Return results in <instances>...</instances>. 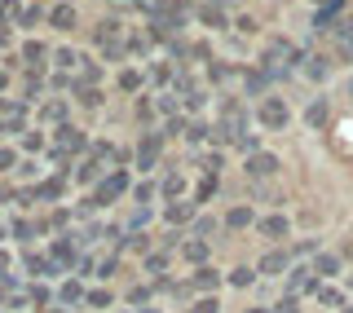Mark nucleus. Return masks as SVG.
<instances>
[{
    "label": "nucleus",
    "mask_w": 353,
    "mask_h": 313,
    "mask_svg": "<svg viewBox=\"0 0 353 313\" xmlns=\"http://www.w3.org/2000/svg\"><path fill=\"white\" fill-rule=\"evenodd\" d=\"M248 88H252V93H261V88H265V75L252 71V75H248Z\"/></svg>",
    "instance_id": "nucleus-47"
},
{
    "label": "nucleus",
    "mask_w": 353,
    "mask_h": 313,
    "mask_svg": "<svg viewBox=\"0 0 353 313\" xmlns=\"http://www.w3.org/2000/svg\"><path fill=\"white\" fill-rule=\"evenodd\" d=\"M22 119H27V115H14V119H0V137H14V132H27V128H22Z\"/></svg>",
    "instance_id": "nucleus-34"
},
{
    "label": "nucleus",
    "mask_w": 353,
    "mask_h": 313,
    "mask_svg": "<svg viewBox=\"0 0 353 313\" xmlns=\"http://www.w3.org/2000/svg\"><path fill=\"white\" fill-rule=\"evenodd\" d=\"M185 256H190V261H194V270H199V265H203V261H208V243H203V239H194V243H185Z\"/></svg>",
    "instance_id": "nucleus-31"
},
{
    "label": "nucleus",
    "mask_w": 353,
    "mask_h": 313,
    "mask_svg": "<svg viewBox=\"0 0 353 313\" xmlns=\"http://www.w3.org/2000/svg\"><path fill=\"white\" fill-rule=\"evenodd\" d=\"M0 199H5V190H0Z\"/></svg>",
    "instance_id": "nucleus-56"
},
{
    "label": "nucleus",
    "mask_w": 353,
    "mask_h": 313,
    "mask_svg": "<svg viewBox=\"0 0 353 313\" xmlns=\"http://www.w3.org/2000/svg\"><path fill=\"white\" fill-rule=\"evenodd\" d=\"M150 194H154V185L146 181V185H137V208H146L150 203Z\"/></svg>",
    "instance_id": "nucleus-44"
},
{
    "label": "nucleus",
    "mask_w": 353,
    "mask_h": 313,
    "mask_svg": "<svg viewBox=\"0 0 353 313\" xmlns=\"http://www.w3.org/2000/svg\"><path fill=\"white\" fill-rule=\"evenodd\" d=\"M208 132H212V128H208V124H190V132H185V137H190L194 146H199V141H208Z\"/></svg>",
    "instance_id": "nucleus-39"
},
{
    "label": "nucleus",
    "mask_w": 353,
    "mask_h": 313,
    "mask_svg": "<svg viewBox=\"0 0 353 313\" xmlns=\"http://www.w3.org/2000/svg\"><path fill=\"white\" fill-rule=\"evenodd\" d=\"M181 185H185V176L181 172H168L159 181V190H163V203H176V199H181Z\"/></svg>",
    "instance_id": "nucleus-22"
},
{
    "label": "nucleus",
    "mask_w": 353,
    "mask_h": 313,
    "mask_svg": "<svg viewBox=\"0 0 353 313\" xmlns=\"http://www.w3.org/2000/svg\"><path fill=\"white\" fill-rule=\"evenodd\" d=\"M194 14H199V22H203V27H216V31H221V27H225V14H221V9H216V5H199V9H194Z\"/></svg>",
    "instance_id": "nucleus-24"
},
{
    "label": "nucleus",
    "mask_w": 353,
    "mask_h": 313,
    "mask_svg": "<svg viewBox=\"0 0 353 313\" xmlns=\"http://www.w3.org/2000/svg\"><path fill=\"white\" fill-rule=\"evenodd\" d=\"M93 44H97V49H115V44H124V22H119V18H102V22H97V27H93Z\"/></svg>",
    "instance_id": "nucleus-3"
},
{
    "label": "nucleus",
    "mask_w": 353,
    "mask_h": 313,
    "mask_svg": "<svg viewBox=\"0 0 353 313\" xmlns=\"http://www.w3.org/2000/svg\"><path fill=\"white\" fill-rule=\"evenodd\" d=\"M279 313H301V309H296V296H287L283 305H279Z\"/></svg>",
    "instance_id": "nucleus-49"
},
{
    "label": "nucleus",
    "mask_w": 353,
    "mask_h": 313,
    "mask_svg": "<svg viewBox=\"0 0 353 313\" xmlns=\"http://www.w3.org/2000/svg\"><path fill=\"white\" fill-rule=\"evenodd\" d=\"M150 75H154L159 84H168V80H172V71H168V66H150Z\"/></svg>",
    "instance_id": "nucleus-48"
},
{
    "label": "nucleus",
    "mask_w": 353,
    "mask_h": 313,
    "mask_svg": "<svg viewBox=\"0 0 353 313\" xmlns=\"http://www.w3.org/2000/svg\"><path fill=\"white\" fill-rule=\"evenodd\" d=\"M22 265H27V274H36V278H58V261L53 256H40V252H27L22 256Z\"/></svg>",
    "instance_id": "nucleus-10"
},
{
    "label": "nucleus",
    "mask_w": 353,
    "mask_h": 313,
    "mask_svg": "<svg viewBox=\"0 0 353 313\" xmlns=\"http://www.w3.org/2000/svg\"><path fill=\"white\" fill-rule=\"evenodd\" d=\"M18 168V154L14 150H0V172H14Z\"/></svg>",
    "instance_id": "nucleus-41"
},
{
    "label": "nucleus",
    "mask_w": 353,
    "mask_h": 313,
    "mask_svg": "<svg viewBox=\"0 0 353 313\" xmlns=\"http://www.w3.org/2000/svg\"><path fill=\"white\" fill-rule=\"evenodd\" d=\"M314 274L318 278H336L340 274V256H318V261H314Z\"/></svg>",
    "instance_id": "nucleus-27"
},
{
    "label": "nucleus",
    "mask_w": 353,
    "mask_h": 313,
    "mask_svg": "<svg viewBox=\"0 0 353 313\" xmlns=\"http://www.w3.org/2000/svg\"><path fill=\"white\" fill-rule=\"evenodd\" d=\"M84 146H88V137H84V132L75 128V124H62V128H58V141L49 146V159H53V163H66L71 154H80Z\"/></svg>",
    "instance_id": "nucleus-2"
},
{
    "label": "nucleus",
    "mask_w": 353,
    "mask_h": 313,
    "mask_svg": "<svg viewBox=\"0 0 353 313\" xmlns=\"http://www.w3.org/2000/svg\"><path fill=\"white\" fill-rule=\"evenodd\" d=\"M340 14H345V0H327V5L314 14V27H318V31H327V27H331V22H336Z\"/></svg>",
    "instance_id": "nucleus-16"
},
{
    "label": "nucleus",
    "mask_w": 353,
    "mask_h": 313,
    "mask_svg": "<svg viewBox=\"0 0 353 313\" xmlns=\"http://www.w3.org/2000/svg\"><path fill=\"white\" fill-rule=\"evenodd\" d=\"M58 300H62V305H80V300H84L80 278H66V283H62V292H58Z\"/></svg>",
    "instance_id": "nucleus-23"
},
{
    "label": "nucleus",
    "mask_w": 353,
    "mask_h": 313,
    "mask_svg": "<svg viewBox=\"0 0 353 313\" xmlns=\"http://www.w3.org/2000/svg\"><path fill=\"white\" fill-rule=\"evenodd\" d=\"M5 88H9V71H0V93H5Z\"/></svg>",
    "instance_id": "nucleus-51"
},
{
    "label": "nucleus",
    "mask_w": 353,
    "mask_h": 313,
    "mask_svg": "<svg viewBox=\"0 0 353 313\" xmlns=\"http://www.w3.org/2000/svg\"><path fill=\"white\" fill-rule=\"evenodd\" d=\"M119 194H128V168H110L102 181L93 185V194H88V199H84V203L75 208V212L84 216V212H93V208H110Z\"/></svg>",
    "instance_id": "nucleus-1"
},
{
    "label": "nucleus",
    "mask_w": 353,
    "mask_h": 313,
    "mask_svg": "<svg viewBox=\"0 0 353 313\" xmlns=\"http://www.w3.org/2000/svg\"><path fill=\"white\" fill-rule=\"evenodd\" d=\"M75 22H80V14H75L71 0H58V5L49 9V27H58V31H75Z\"/></svg>",
    "instance_id": "nucleus-11"
},
{
    "label": "nucleus",
    "mask_w": 353,
    "mask_h": 313,
    "mask_svg": "<svg viewBox=\"0 0 353 313\" xmlns=\"http://www.w3.org/2000/svg\"><path fill=\"white\" fill-rule=\"evenodd\" d=\"M53 62H58V71L66 75V71H75V66H84V53H80V49H66V44H62V49H53Z\"/></svg>",
    "instance_id": "nucleus-18"
},
{
    "label": "nucleus",
    "mask_w": 353,
    "mask_h": 313,
    "mask_svg": "<svg viewBox=\"0 0 353 313\" xmlns=\"http://www.w3.org/2000/svg\"><path fill=\"white\" fill-rule=\"evenodd\" d=\"M9 234H14L18 243H31L40 234V225H31V221H14V225H9Z\"/></svg>",
    "instance_id": "nucleus-29"
},
{
    "label": "nucleus",
    "mask_w": 353,
    "mask_h": 313,
    "mask_svg": "<svg viewBox=\"0 0 353 313\" xmlns=\"http://www.w3.org/2000/svg\"><path fill=\"white\" fill-rule=\"evenodd\" d=\"M216 225H212V221H208V216H194V239H208V234H212Z\"/></svg>",
    "instance_id": "nucleus-38"
},
{
    "label": "nucleus",
    "mask_w": 353,
    "mask_h": 313,
    "mask_svg": "<svg viewBox=\"0 0 353 313\" xmlns=\"http://www.w3.org/2000/svg\"><path fill=\"white\" fill-rule=\"evenodd\" d=\"M349 93H353V84H349Z\"/></svg>",
    "instance_id": "nucleus-57"
},
{
    "label": "nucleus",
    "mask_w": 353,
    "mask_h": 313,
    "mask_svg": "<svg viewBox=\"0 0 353 313\" xmlns=\"http://www.w3.org/2000/svg\"><path fill=\"white\" fill-rule=\"evenodd\" d=\"M340 300H345V296H340L336 287H323V305H340Z\"/></svg>",
    "instance_id": "nucleus-46"
},
{
    "label": "nucleus",
    "mask_w": 353,
    "mask_h": 313,
    "mask_svg": "<svg viewBox=\"0 0 353 313\" xmlns=\"http://www.w3.org/2000/svg\"><path fill=\"white\" fill-rule=\"evenodd\" d=\"M137 313H159V309H137Z\"/></svg>",
    "instance_id": "nucleus-54"
},
{
    "label": "nucleus",
    "mask_w": 353,
    "mask_h": 313,
    "mask_svg": "<svg viewBox=\"0 0 353 313\" xmlns=\"http://www.w3.org/2000/svg\"><path fill=\"white\" fill-rule=\"evenodd\" d=\"M18 18H22V0H0V27L14 31Z\"/></svg>",
    "instance_id": "nucleus-19"
},
{
    "label": "nucleus",
    "mask_w": 353,
    "mask_h": 313,
    "mask_svg": "<svg viewBox=\"0 0 353 313\" xmlns=\"http://www.w3.org/2000/svg\"><path fill=\"white\" fill-rule=\"evenodd\" d=\"M327 115H331V102H327V97H314V102L305 106V124H309V128H323Z\"/></svg>",
    "instance_id": "nucleus-14"
},
{
    "label": "nucleus",
    "mask_w": 353,
    "mask_h": 313,
    "mask_svg": "<svg viewBox=\"0 0 353 313\" xmlns=\"http://www.w3.org/2000/svg\"><path fill=\"white\" fill-rule=\"evenodd\" d=\"M119 88H124V93H137V88H141V71H119Z\"/></svg>",
    "instance_id": "nucleus-33"
},
{
    "label": "nucleus",
    "mask_w": 353,
    "mask_h": 313,
    "mask_svg": "<svg viewBox=\"0 0 353 313\" xmlns=\"http://www.w3.org/2000/svg\"><path fill=\"white\" fill-rule=\"evenodd\" d=\"M132 5H137V9H146V14H154V5H159V0H132Z\"/></svg>",
    "instance_id": "nucleus-50"
},
{
    "label": "nucleus",
    "mask_w": 353,
    "mask_h": 313,
    "mask_svg": "<svg viewBox=\"0 0 353 313\" xmlns=\"http://www.w3.org/2000/svg\"><path fill=\"white\" fill-rule=\"evenodd\" d=\"M36 22H40V9H36V5H31V9H22V18H18V27H36Z\"/></svg>",
    "instance_id": "nucleus-40"
},
{
    "label": "nucleus",
    "mask_w": 353,
    "mask_h": 313,
    "mask_svg": "<svg viewBox=\"0 0 353 313\" xmlns=\"http://www.w3.org/2000/svg\"><path fill=\"white\" fill-rule=\"evenodd\" d=\"M248 172H252V176H274V172H279V159H274V154H256V150H252Z\"/></svg>",
    "instance_id": "nucleus-17"
},
{
    "label": "nucleus",
    "mask_w": 353,
    "mask_h": 313,
    "mask_svg": "<svg viewBox=\"0 0 353 313\" xmlns=\"http://www.w3.org/2000/svg\"><path fill=\"white\" fill-rule=\"evenodd\" d=\"M181 106H203V88H199V84H190V80H181Z\"/></svg>",
    "instance_id": "nucleus-28"
},
{
    "label": "nucleus",
    "mask_w": 353,
    "mask_h": 313,
    "mask_svg": "<svg viewBox=\"0 0 353 313\" xmlns=\"http://www.w3.org/2000/svg\"><path fill=\"white\" fill-rule=\"evenodd\" d=\"M84 305L88 309H106L110 305V292H84Z\"/></svg>",
    "instance_id": "nucleus-35"
},
{
    "label": "nucleus",
    "mask_w": 353,
    "mask_h": 313,
    "mask_svg": "<svg viewBox=\"0 0 353 313\" xmlns=\"http://www.w3.org/2000/svg\"><path fill=\"white\" fill-rule=\"evenodd\" d=\"M22 150H44V132H22Z\"/></svg>",
    "instance_id": "nucleus-36"
},
{
    "label": "nucleus",
    "mask_w": 353,
    "mask_h": 313,
    "mask_svg": "<svg viewBox=\"0 0 353 313\" xmlns=\"http://www.w3.org/2000/svg\"><path fill=\"white\" fill-rule=\"evenodd\" d=\"M287 119H292V115H287V102H283V97H265V102H261V124L265 128L279 132V128H287Z\"/></svg>",
    "instance_id": "nucleus-5"
},
{
    "label": "nucleus",
    "mask_w": 353,
    "mask_h": 313,
    "mask_svg": "<svg viewBox=\"0 0 353 313\" xmlns=\"http://www.w3.org/2000/svg\"><path fill=\"white\" fill-rule=\"evenodd\" d=\"M71 88H75V102H80L84 110H97V106H102V88H97V84H84V80H75Z\"/></svg>",
    "instance_id": "nucleus-12"
},
{
    "label": "nucleus",
    "mask_w": 353,
    "mask_h": 313,
    "mask_svg": "<svg viewBox=\"0 0 353 313\" xmlns=\"http://www.w3.org/2000/svg\"><path fill=\"white\" fill-rule=\"evenodd\" d=\"M18 62H22V71H27V75H40L44 62H49V49H44L40 40H27V44L18 49Z\"/></svg>",
    "instance_id": "nucleus-4"
},
{
    "label": "nucleus",
    "mask_w": 353,
    "mask_h": 313,
    "mask_svg": "<svg viewBox=\"0 0 353 313\" xmlns=\"http://www.w3.org/2000/svg\"><path fill=\"white\" fill-rule=\"evenodd\" d=\"M287 265H292V252H265V261H261V274H283Z\"/></svg>",
    "instance_id": "nucleus-21"
},
{
    "label": "nucleus",
    "mask_w": 353,
    "mask_h": 313,
    "mask_svg": "<svg viewBox=\"0 0 353 313\" xmlns=\"http://www.w3.org/2000/svg\"><path fill=\"white\" fill-rule=\"evenodd\" d=\"M40 119H49V124H66V102H44L40 106Z\"/></svg>",
    "instance_id": "nucleus-26"
},
{
    "label": "nucleus",
    "mask_w": 353,
    "mask_h": 313,
    "mask_svg": "<svg viewBox=\"0 0 353 313\" xmlns=\"http://www.w3.org/2000/svg\"><path fill=\"white\" fill-rule=\"evenodd\" d=\"M163 141H168V137H163V128L159 132H146V137H141V146H137V168H146V172H150L154 159H159V146H163Z\"/></svg>",
    "instance_id": "nucleus-7"
},
{
    "label": "nucleus",
    "mask_w": 353,
    "mask_h": 313,
    "mask_svg": "<svg viewBox=\"0 0 353 313\" xmlns=\"http://www.w3.org/2000/svg\"><path fill=\"white\" fill-rule=\"evenodd\" d=\"M62 190H66V172L49 176V181H40V185H31L22 199H44V203H53V199H62Z\"/></svg>",
    "instance_id": "nucleus-8"
},
{
    "label": "nucleus",
    "mask_w": 353,
    "mask_h": 313,
    "mask_svg": "<svg viewBox=\"0 0 353 313\" xmlns=\"http://www.w3.org/2000/svg\"><path fill=\"white\" fill-rule=\"evenodd\" d=\"M345 313H353V309H345Z\"/></svg>",
    "instance_id": "nucleus-58"
},
{
    "label": "nucleus",
    "mask_w": 353,
    "mask_h": 313,
    "mask_svg": "<svg viewBox=\"0 0 353 313\" xmlns=\"http://www.w3.org/2000/svg\"><path fill=\"white\" fill-rule=\"evenodd\" d=\"M163 216H168L172 225H185L190 216H199V203H194V199H190V203H185V199H176V203H168V208H163Z\"/></svg>",
    "instance_id": "nucleus-13"
},
{
    "label": "nucleus",
    "mask_w": 353,
    "mask_h": 313,
    "mask_svg": "<svg viewBox=\"0 0 353 313\" xmlns=\"http://www.w3.org/2000/svg\"><path fill=\"white\" fill-rule=\"evenodd\" d=\"M287 230H292V225H287V216H279V212L261 221V234H265L270 243H283V239H287Z\"/></svg>",
    "instance_id": "nucleus-15"
},
{
    "label": "nucleus",
    "mask_w": 353,
    "mask_h": 313,
    "mask_svg": "<svg viewBox=\"0 0 353 313\" xmlns=\"http://www.w3.org/2000/svg\"><path fill=\"white\" fill-rule=\"evenodd\" d=\"M27 300H31V305H49V300H53V292H49L44 283H31V287H27Z\"/></svg>",
    "instance_id": "nucleus-32"
},
{
    "label": "nucleus",
    "mask_w": 353,
    "mask_h": 313,
    "mask_svg": "<svg viewBox=\"0 0 353 313\" xmlns=\"http://www.w3.org/2000/svg\"><path fill=\"white\" fill-rule=\"evenodd\" d=\"M252 278H256V270H234L230 283H234V287H252Z\"/></svg>",
    "instance_id": "nucleus-37"
},
{
    "label": "nucleus",
    "mask_w": 353,
    "mask_h": 313,
    "mask_svg": "<svg viewBox=\"0 0 353 313\" xmlns=\"http://www.w3.org/2000/svg\"><path fill=\"white\" fill-rule=\"evenodd\" d=\"M49 313H66V309H49Z\"/></svg>",
    "instance_id": "nucleus-55"
},
{
    "label": "nucleus",
    "mask_w": 353,
    "mask_h": 313,
    "mask_svg": "<svg viewBox=\"0 0 353 313\" xmlns=\"http://www.w3.org/2000/svg\"><path fill=\"white\" fill-rule=\"evenodd\" d=\"M49 256L58 261V270H75V265H80V256H75V239H71V234H66V239H53Z\"/></svg>",
    "instance_id": "nucleus-9"
},
{
    "label": "nucleus",
    "mask_w": 353,
    "mask_h": 313,
    "mask_svg": "<svg viewBox=\"0 0 353 313\" xmlns=\"http://www.w3.org/2000/svg\"><path fill=\"white\" fill-rule=\"evenodd\" d=\"M225 225H230V230H243V225H252V208H248V203L230 208V212H225Z\"/></svg>",
    "instance_id": "nucleus-25"
},
{
    "label": "nucleus",
    "mask_w": 353,
    "mask_h": 313,
    "mask_svg": "<svg viewBox=\"0 0 353 313\" xmlns=\"http://www.w3.org/2000/svg\"><path fill=\"white\" fill-rule=\"evenodd\" d=\"M9 36H14V31H5V27H0V44H9Z\"/></svg>",
    "instance_id": "nucleus-52"
},
{
    "label": "nucleus",
    "mask_w": 353,
    "mask_h": 313,
    "mask_svg": "<svg viewBox=\"0 0 353 313\" xmlns=\"http://www.w3.org/2000/svg\"><path fill=\"white\" fill-rule=\"evenodd\" d=\"M146 274L154 278V283H163V274H168V248H163V252H150V256H146Z\"/></svg>",
    "instance_id": "nucleus-20"
},
{
    "label": "nucleus",
    "mask_w": 353,
    "mask_h": 313,
    "mask_svg": "<svg viewBox=\"0 0 353 313\" xmlns=\"http://www.w3.org/2000/svg\"><path fill=\"white\" fill-rule=\"evenodd\" d=\"M115 265H119V261H115V256H106V261H102V265H97V278H110V274H115Z\"/></svg>",
    "instance_id": "nucleus-43"
},
{
    "label": "nucleus",
    "mask_w": 353,
    "mask_h": 313,
    "mask_svg": "<svg viewBox=\"0 0 353 313\" xmlns=\"http://www.w3.org/2000/svg\"><path fill=\"white\" fill-rule=\"evenodd\" d=\"M194 287H203V292H212V287H216V270H208V265H199V270H194Z\"/></svg>",
    "instance_id": "nucleus-30"
},
{
    "label": "nucleus",
    "mask_w": 353,
    "mask_h": 313,
    "mask_svg": "<svg viewBox=\"0 0 353 313\" xmlns=\"http://www.w3.org/2000/svg\"><path fill=\"white\" fill-rule=\"evenodd\" d=\"M154 110H159V106H154V97H141V102H137V115H141V119H150Z\"/></svg>",
    "instance_id": "nucleus-42"
},
{
    "label": "nucleus",
    "mask_w": 353,
    "mask_h": 313,
    "mask_svg": "<svg viewBox=\"0 0 353 313\" xmlns=\"http://www.w3.org/2000/svg\"><path fill=\"white\" fill-rule=\"evenodd\" d=\"M318 283L323 278L314 274V265H296L292 278H287V296H301V292H318Z\"/></svg>",
    "instance_id": "nucleus-6"
},
{
    "label": "nucleus",
    "mask_w": 353,
    "mask_h": 313,
    "mask_svg": "<svg viewBox=\"0 0 353 313\" xmlns=\"http://www.w3.org/2000/svg\"><path fill=\"white\" fill-rule=\"evenodd\" d=\"M248 313H274V309H248Z\"/></svg>",
    "instance_id": "nucleus-53"
},
{
    "label": "nucleus",
    "mask_w": 353,
    "mask_h": 313,
    "mask_svg": "<svg viewBox=\"0 0 353 313\" xmlns=\"http://www.w3.org/2000/svg\"><path fill=\"white\" fill-rule=\"evenodd\" d=\"M190 313H216V300H212V296H203V300H199V305H194Z\"/></svg>",
    "instance_id": "nucleus-45"
}]
</instances>
